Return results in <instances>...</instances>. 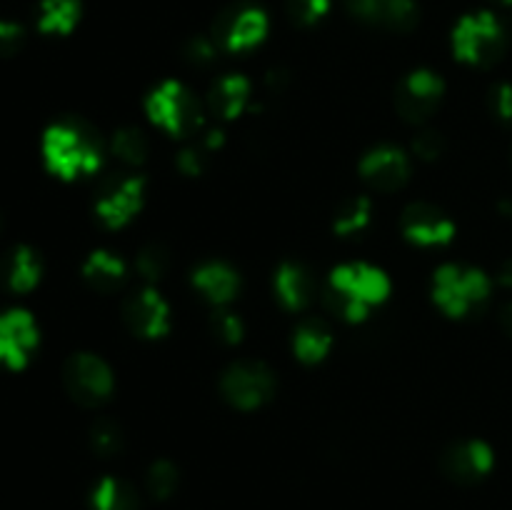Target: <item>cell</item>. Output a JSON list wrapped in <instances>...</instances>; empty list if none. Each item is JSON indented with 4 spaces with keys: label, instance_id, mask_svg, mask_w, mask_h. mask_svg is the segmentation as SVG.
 Wrapping results in <instances>:
<instances>
[{
    "label": "cell",
    "instance_id": "cell-1",
    "mask_svg": "<svg viewBox=\"0 0 512 510\" xmlns=\"http://www.w3.org/2000/svg\"><path fill=\"white\" fill-rule=\"evenodd\" d=\"M393 283L380 268L370 263H343L330 273L325 303L348 323H363L373 305L388 300Z\"/></svg>",
    "mask_w": 512,
    "mask_h": 510
},
{
    "label": "cell",
    "instance_id": "cell-2",
    "mask_svg": "<svg viewBox=\"0 0 512 510\" xmlns=\"http://www.w3.org/2000/svg\"><path fill=\"white\" fill-rule=\"evenodd\" d=\"M43 160L53 175L75 180L95 175L103 165V148L98 135L78 120H60L43 135Z\"/></svg>",
    "mask_w": 512,
    "mask_h": 510
},
{
    "label": "cell",
    "instance_id": "cell-3",
    "mask_svg": "<svg viewBox=\"0 0 512 510\" xmlns=\"http://www.w3.org/2000/svg\"><path fill=\"white\" fill-rule=\"evenodd\" d=\"M145 113L173 138H190L205 130V113L198 98L178 80H163L158 88L150 90L145 98Z\"/></svg>",
    "mask_w": 512,
    "mask_h": 510
},
{
    "label": "cell",
    "instance_id": "cell-4",
    "mask_svg": "<svg viewBox=\"0 0 512 510\" xmlns=\"http://www.w3.org/2000/svg\"><path fill=\"white\" fill-rule=\"evenodd\" d=\"M490 298V280L483 270L443 265L433 275V300L450 318H465Z\"/></svg>",
    "mask_w": 512,
    "mask_h": 510
},
{
    "label": "cell",
    "instance_id": "cell-5",
    "mask_svg": "<svg viewBox=\"0 0 512 510\" xmlns=\"http://www.w3.org/2000/svg\"><path fill=\"white\" fill-rule=\"evenodd\" d=\"M455 58L470 65H493L505 53V30L493 13L465 15L453 30Z\"/></svg>",
    "mask_w": 512,
    "mask_h": 510
},
{
    "label": "cell",
    "instance_id": "cell-6",
    "mask_svg": "<svg viewBox=\"0 0 512 510\" xmlns=\"http://www.w3.org/2000/svg\"><path fill=\"white\" fill-rule=\"evenodd\" d=\"M63 383L70 398L85 408L105 403L115 390V375L103 358L93 353L70 355L63 368Z\"/></svg>",
    "mask_w": 512,
    "mask_h": 510
},
{
    "label": "cell",
    "instance_id": "cell-7",
    "mask_svg": "<svg viewBox=\"0 0 512 510\" xmlns=\"http://www.w3.org/2000/svg\"><path fill=\"white\" fill-rule=\"evenodd\" d=\"M220 393L238 410L263 408L275 395V375L265 363L240 360V363H233L223 373Z\"/></svg>",
    "mask_w": 512,
    "mask_h": 510
},
{
    "label": "cell",
    "instance_id": "cell-8",
    "mask_svg": "<svg viewBox=\"0 0 512 510\" xmlns=\"http://www.w3.org/2000/svg\"><path fill=\"white\" fill-rule=\"evenodd\" d=\"M445 95V83L433 70H413L400 80L395 90V108L398 115L408 123H425L438 110Z\"/></svg>",
    "mask_w": 512,
    "mask_h": 510
},
{
    "label": "cell",
    "instance_id": "cell-9",
    "mask_svg": "<svg viewBox=\"0 0 512 510\" xmlns=\"http://www.w3.org/2000/svg\"><path fill=\"white\" fill-rule=\"evenodd\" d=\"M145 203V178L125 175V178L108 183L95 200V215L110 230L128 225L140 213Z\"/></svg>",
    "mask_w": 512,
    "mask_h": 510
},
{
    "label": "cell",
    "instance_id": "cell-10",
    "mask_svg": "<svg viewBox=\"0 0 512 510\" xmlns=\"http://www.w3.org/2000/svg\"><path fill=\"white\" fill-rule=\"evenodd\" d=\"M38 325L28 310H8L0 315V365L20 370L38 348Z\"/></svg>",
    "mask_w": 512,
    "mask_h": 510
},
{
    "label": "cell",
    "instance_id": "cell-11",
    "mask_svg": "<svg viewBox=\"0 0 512 510\" xmlns=\"http://www.w3.org/2000/svg\"><path fill=\"white\" fill-rule=\"evenodd\" d=\"M358 173L380 193H395L410 180V160L395 145H378L360 158Z\"/></svg>",
    "mask_w": 512,
    "mask_h": 510
},
{
    "label": "cell",
    "instance_id": "cell-12",
    "mask_svg": "<svg viewBox=\"0 0 512 510\" xmlns=\"http://www.w3.org/2000/svg\"><path fill=\"white\" fill-rule=\"evenodd\" d=\"M123 320L145 340L163 338L170 330V308L155 288H140L123 303Z\"/></svg>",
    "mask_w": 512,
    "mask_h": 510
},
{
    "label": "cell",
    "instance_id": "cell-13",
    "mask_svg": "<svg viewBox=\"0 0 512 510\" xmlns=\"http://www.w3.org/2000/svg\"><path fill=\"white\" fill-rule=\"evenodd\" d=\"M400 228L410 243L420 248H433V245H445L455 238V223L430 203H413L403 210Z\"/></svg>",
    "mask_w": 512,
    "mask_h": 510
},
{
    "label": "cell",
    "instance_id": "cell-14",
    "mask_svg": "<svg viewBox=\"0 0 512 510\" xmlns=\"http://www.w3.org/2000/svg\"><path fill=\"white\" fill-rule=\"evenodd\" d=\"M495 455L493 448L483 440H460L450 445L440 458V468L455 483L470 485L493 470Z\"/></svg>",
    "mask_w": 512,
    "mask_h": 510
},
{
    "label": "cell",
    "instance_id": "cell-15",
    "mask_svg": "<svg viewBox=\"0 0 512 510\" xmlns=\"http://www.w3.org/2000/svg\"><path fill=\"white\" fill-rule=\"evenodd\" d=\"M265 35H268V15L258 8H238L220 18L215 38L230 53H245L263 43Z\"/></svg>",
    "mask_w": 512,
    "mask_h": 510
},
{
    "label": "cell",
    "instance_id": "cell-16",
    "mask_svg": "<svg viewBox=\"0 0 512 510\" xmlns=\"http://www.w3.org/2000/svg\"><path fill=\"white\" fill-rule=\"evenodd\" d=\"M193 285L208 303L223 308V305H228L238 295L240 275L223 260H208V263L195 268Z\"/></svg>",
    "mask_w": 512,
    "mask_h": 510
},
{
    "label": "cell",
    "instance_id": "cell-17",
    "mask_svg": "<svg viewBox=\"0 0 512 510\" xmlns=\"http://www.w3.org/2000/svg\"><path fill=\"white\" fill-rule=\"evenodd\" d=\"M275 295L288 310H303L315 295V278L303 263L288 260L275 270Z\"/></svg>",
    "mask_w": 512,
    "mask_h": 510
},
{
    "label": "cell",
    "instance_id": "cell-18",
    "mask_svg": "<svg viewBox=\"0 0 512 510\" xmlns=\"http://www.w3.org/2000/svg\"><path fill=\"white\" fill-rule=\"evenodd\" d=\"M250 80L240 73L223 75L210 93V110L223 120H235L245 113L250 103Z\"/></svg>",
    "mask_w": 512,
    "mask_h": 510
},
{
    "label": "cell",
    "instance_id": "cell-19",
    "mask_svg": "<svg viewBox=\"0 0 512 510\" xmlns=\"http://www.w3.org/2000/svg\"><path fill=\"white\" fill-rule=\"evenodd\" d=\"M83 280L98 293H113L125 280V263L115 253L95 250L85 258Z\"/></svg>",
    "mask_w": 512,
    "mask_h": 510
},
{
    "label": "cell",
    "instance_id": "cell-20",
    "mask_svg": "<svg viewBox=\"0 0 512 510\" xmlns=\"http://www.w3.org/2000/svg\"><path fill=\"white\" fill-rule=\"evenodd\" d=\"M3 275L5 283L13 293H30L35 285L40 283V275H43V263H40L38 253L30 248H15L13 253L5 258L3 263Z\"/></svg>",
    "mask_w": 512,
    "mask_h": 510
},
{
    "label": "cell",
    "instance_id": "cell-21",
    "mask_svg": "<svg viewBox=\"0 0 512 510\" xmlns=\"http://www.w3.org/2000/svg\"><path fill=\"white\" fill-rule=\"evenodd\" d=\"M330 348H333V333L328 330V325H323L320 320H305L303 325H298L293 335V350L300 363H320L330 353Z\"/></svg>",
    "mask_w": 512,
    "mask_h": 510
},
{
    "label": "cell",
    "instance_id": "cell-22",
    "mask_svg": "<svg viewBox=\"0 0 512 510\" xmlns=\"http://www.w3.org/2000/svg\"><path fill=\"white\" fill-rule=\"evenodd\" d=\"M80 18V0H43L38 28L45 35H68Z\"/></svg>",
    "mask_w": 512,
    "mask_h": 510
},
{
    "label": "cell",
    "instance_id": "cell-23",
    "mask_svg": "<svg viewBox=\"0 0 512 510\" xmlns=\"http://www.w3.org/2000/svg\"><path fill=\"white\" fill-rule=\"evenodd\" d=\"M90 508L93 510H138V495L125 480L108 478L100 480L90 495Z\"/></svg>",
    "mask_w": 512,
    "mask_h": 510
},
{
    "label": "cell",
    "instance_id": "cell-24",
    "mask_svg": "<svg viewBox=\"0 0 512 510\" xmlns=\"http://www.w3.org/2000/svg\"><path fill=\"white\" fill-rule=\"evenodd\" d=\"M110 150H113V155L120 163L140 165L148 158L150 145L143 130L133 128V125H125V128H118L113 133V138H110Z\"/></svg>",
    "mask_w": 512,
    "mask_h": 510
},
{
    "label": "cell",
    "instance_id": "cell-25",
    "mask_svg": "<svg viewBox=\"0 0 512 510\" xmlns=\"http://www.w3.org/2000/svg\"><path fill=\"white\" fill-rule=\"evenodd\" d=\"M370 213H373V203H370L368 195H355V198H348L338 208L333 220V230L340 238H348V235L360 233V230L368 225Z\"/></svg>",
    "mask_w": 512,
    "mask_h": 510
},
{
    "label": "cell",
    "instance_id": "cell-26",
    "mask_svg": "<svg viewBox=\"0 0 512 510\" xmlns=\"http://www.w3.org/2000/svg\"><path fill=\"white\" fill-rule=\"evenodd\" d=\"M418 20V5L415 0H378L375 3L373 23L385 25L393 30H410Z\"/></svg>",
    "mask_w": 512,
    "mask_h": 510
},
{
    "label": "cell",
    "instance_id": "cell-27",
    "mask_svg": "<svg viewBox=\"0 0 512 510\" xmlns=\"http://www.w3.org/2000/svg\"><path fill=\"white\" fill-rule=\"evenodd\" d=\"M90 448L100 455V458H113L123 448V433H120L118 423L113 420H98L90 430Z\"/></svg>",
    "mask_w": 512,
    "mask_h": 510
},
{
    "label": "cell",
    "instance_id": "cell-28",
    "mask_svg": "<svg viewBox=\"0 0 512 510\" xmlns=\"http://www.w3.org/2000/svg\"><path fill=\"white\" fill-rule=\"evenodd\" d=\"M145 485H148L150 495L158 500L170 498L178 488V468L168 460H155L148 470V478H145Z\"/></svg>",
    "mask_w": 512,
    "mask_h": 510
},
{
    "label": "cell",
    "instance_id": "cell-29",
    "mask_svg": "<svg viewBox=\"0 0 512 510\" xmlns=\"http://www.w3.org/2000/svg\"><path fill=\"white\" fill-rule=\"evenodd\" d=\"M135 268H138L140 278L145 280L163 278L170 268V253L158 243L145 245V248L138 253V258H135Z\"/></svg>",
    "mask_w": 512,
    "mask_h": 510
},
{
    "label": "cell",
    "instance_id": "cell-30",
    "mask_svg": "<svg viewBox=\"0 0 512 510\" xmlns=\"http://www.w3.org/2000/svg\"><path fill=\"white\" fill-rule=\"evenodd\" d=\"M210 323H213L215 335H218L223 343L233 345V343H240V340H243V320H240L235 313L218 310V313H213Z\"/></svg>",
    "mask_w": 512,
    "mask_h": 510
},
{
    "label": "cell",
    "instance_id": "cell-31",
    "mask_svg": "<svg viewBox=\"0 0 512 510\" xmlns=\"http://www.w3.org/2000/svg\"><path fill=\"white\" fill-rule=\"evenodd\" d=\"M330 10V0H290L288 13L300 25H313Z\"/></svg>",
    "mask_w": 512,
    "mask_h": 510
},
{
    "label": "cell",
    "instance_id": "cell-32",
    "mask_svg": "<svg viewBox=\"0 0 512 510\" xmlns=\"http://www.w3.org/2000/svg\"><path fill=\"white\" fill-rule=\"evenodd\" d=\"M445 150V138L438 133V130H423V133L415 135L413 140V153L418 155L425 163H433L443 155Z\"/></svg>",
    "mask_w": 512,
    "mask_h": 510
},
{
    "label": "cell",
    "instance_id": "cell-33",
    "mask_svg": "<svg viewBox=\"0 0 512 510\" xmlns=\"http://www.w3.org/2000/svg\"><path fill=\"white\" fill-rule=\"evenodd\" d=\"M205 158H208V155H205L203 148L200 150L185 148V150H180L175 163H178V170L183 175H188V178H198V175H203V170H205Z\"/></svg>",
    "mask_w": 512,
    "mask_h": 510
},
{
    "label": "cell",
    "instance_id": "cell-34",
    "mask_svg": "<svg viewBox=\"0 0 512 510\" xmlns=\"http://www.w3.org/2000/svg\"><path fill=\"white\" fill-rule=\"evenodd\" d=\"M25 43V33L18 23H0V55H15Z\"/></svg>",
    "mask_w": 512,
    "mask_h": 510
},
{
    "label": "cell",
    "instance_id": "cell-35",
    "mask_svg": "<svg viewBox=\"0 0 512 510\" xmlns=\"http://www.w3.org/2000/svg\"><path fill=\"white\" fill-rule=\"evenodd\" d=\"M490 108H493V113L500 120L512 123V85L503 83L498 88H493V93H490Z\"/></svg>",
    "mask_w": 512,
    "mask_h": 510
},
{
    "label": "cell",
    "instance_id": "cell-36",
    "mask_svg": "<svg viewBox=\"0 0 512 510\" xmlns=\"http://www.w3.org/2000/svg\"><path fill=\"white\" fill-rule=\"evenodd\" d=\"M185 55H188L190 63H198V65L213 63V60H215V45H213V40H208V38H195L193 43L188 45V50H185Z\"/></svg>",
    "mask_w": 512,
    "mask_h": 510
},
{
    "label": "cell",
    "instance_id": "cell-37",
    "mask_svg": "<svg viewBox=\"0 0 512 510\" xmlns=\"http://www.w3.org/2000/svg\"><path fill=\"white\" fill-rule=\"evenodd\" d=\"M500 325H503L505 333L512 335V303L505 305V308L500 310Z\"/></svg>",
    "mask_w": 512,
    "mask_h": 510
},
{
    "label": "cell",
    "instance_id": "cell-38",
    "mask_svg": "<svg viewBox=\"0 0 512 510\" xmlns=\"http://www.w3.org/2000/svg\"><path fill=\"white\" fill-rule=\"evenodd\" d=\"M498 280H500V283H503V285H508V288H512V260H508V263H505L503 268H500Z\"/></svg>",
    "mask_w": 512,
    "mask_h": 510
},
{
    "label": "cell",
    "instance_id": "cell-39",
    "mask_svg": "<svg viewBox=\"0 0 512 510\" xmlns=\"http://www.w3.org/2000/svg\"><path fill=\"white\" fill-rule=\"evenodd\" d=\"M495 3H500V5H512V0H495Z\"/></svg>",
    "mask_w": 512,
    "mask_h": 510
},
{
    "label": "cell",
    "instance_id": "cell-40",
    "mask_svg": "<svg viewBox=\"0 0 512 510\" xmlns=\"http://www.w3.org/2000/svg\"><path fill=\"white\" fill-rule=\"evenodd\" d=\"M503 210H505V213H508V215H512V205H503Z\"/></svg>",
    "mask_w": 512,
    "mask_h": 510
}]
</instances>
